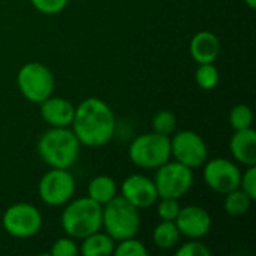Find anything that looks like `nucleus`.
<instances>
[{
	"mask_svg": "<svg viewBox=\"0 0 256 256\" xmlns=\"http://www.w3.org/2000/svg\"><path fill=\"white\" fill-rule=\"evenodd\" d=\"M70 128L81 146L102 147L114 136L116 116L105 100L87 98L75 106Z\"/></svg>",
	"mask_w": 256,
	"mask_h": 256,
	"instance_id": "f257e3e1",
	"label": "nucleus"
},
{
	"mask_svg": "<svg viewBox=\"0 0 256 256\" xmlns=\"http://www.w3.org/2000/svg\"><path fill=\"white\" fill-rule=\"evenodd\" d=\"M81 142L69 128H50L38 141V154L50 168L69 170L80 158Z\"/></svg>",
	"mask_w": 256,
	"mask_h": 256,
	"instance_id": "f03ea898",
	"label": "nucleus"
},
{
	"mask_svg": "<svg viewBox=\"0 0 256 256\" xmlns=\"http://www.w3.org/2000/svg\"><path fill=\"white\" fill-rule=\"evenodd\" d=\"M60 224L66 236L82 240L102 228V206L88 196L70 200L64 204Z\"/></svg>",
	"mask_w": 256,
	"mask_h": 256,
	"instance_id": "7ed1b4c3",
	"label": "nucleus"
},
{
	"mask_svg": "<svg viewBox=\"0 0 256 256\" xmlns=\"http://www.w3.org/2000/svg\"><path fill=\"white\" fill-rule=\"evenodd\" d=\"M140 210L122 195H117L110 202L102 206V228L114 242L135 237L140 231Z\"/></svg>",
	"mask_w": 256,
	"mask_h": 256,
	"instance_id": "20e7f679",
	"label": "nucleus"
},
{
	"mask_svg": "<svg viewBox=\"0 0 256 256\" xmlns=\"http://www.w3.org/2000/svg\"><path fill=\"white\" fill-rule=\"evenodd\" d=\"M129 159L138 168L158 170L171 159L170 136L156 132L136 136L129 146Z\"/></svg>",
	"mask_w": 256,
	"mask_h": 256,
	"instance_id": "39448f33",
	"label": "nucleus"
},
{
	"mask_svg": "<svg viewBox=\"0 0 256 256\" xmlns=\"http://www.w3.org/2000/svg\"><path fill=\"white\" fill-rule=\"evenodd\" d=\"M16 86L28 102L40 104L52 94L56 81L48 66L39 62H30L20 68Z\"/></svg>",
	"mask_w": 256,
	"mask_h": 256,
	"instance_id": "423d86ee",
	"label": "nucleus"
},
{
	"mask_svg": "<svg viewBox=\"0 0 256 256\" xmlns=\"http://www.w3.org/2000/svg\"><path fill=\"white\" fill-rule=\"evenodd\" d=\"M153 182L159 198L180 200L190 190L194 184V172L189 166L170 159L156 170Z\"/></svg>",
	"mask_w": 256,
	"mask_h": 256,
	"instance_id": "0eeeda50",
	"label": "nucleus"
},
{
	"mask_svg": "<svg viewBox=\"0 0 256 256\" xmlns=\"http://www.w3.org/2000/svg\"><path fill=\"white\" fill-rule=\"evenodd\" d=\"M42 222L39 208L28 202H16L9 206L2 218L4 231L15 238L34 237L40 231Z\"/></svg>",
	"mask_w": 256,
	"mask_h": 256,
	"instance_id": "6e6552de",
	"label": "nucleus"
},
{
	"mask_svg": "<svg viewBox=\"0 0 256 256\" xmlns=\"http://www.w3.org/2000/svg\"><path fill=\"white\" fill-rule=\"evenodd\" d=\"M75 188V177L69 172V170L51 168L40 177L38 194L46 206L62 207L74 198Z\"/></svg>",
	"mask_w": 256,
	"mask_h": 256,
	"instance_id": "1a4fd4ad",
	"label": "nucleus"
},
{
	"mask_svg": "<svg viewBox=\"0 0 256 256\" xmlns=\"http://www.w3.org/2000/svg\"><path fill=\"white\" fill-rule=\"evenodd\" d=\"M171 158L189 166L190 170L200 168L208 159V147L204 138L194 130H180L170 136Z\"/></svg>",
	"mask_w": 256,
	"mask_h": 256,
	"instance_id": "9d476101",
	"label": "nucleus"
},
{
	"mask_svg": "<svg viewBox=\"0 0 256 256\" xmlns=\"http://www.w3.org/2000/svg\"><path fill=\"white\" fill-rule=\"evenodd\" d=\"M242 171L236 162L226 158H214L206 160L202 178L206 184L216 194L225 195L240 186Z\"/></svg>",
	"mask_w": 256,
	"mask_h": 256,
	"instance_id": "9b49d317",
	"label": "nucleus"
},
{
	"mask_svg": "<svg viewBox=\"0 0 256 256\" xmlns=\"http://www.w3.org/2000/svg\"><path fill=\"white\" fill-rule=\"evenodd\" d=\"M120 192L122 196L138 210L154 206L159 198L153 178L144 174H132L126 177L120 186Z\"/></svg>",
	"mask_w": 256,
	"mask_h": 256,
	"instance_id": "f8f14e48",
	"label": "nucleus"
},
{
	"mask_svg": "<svg viewBox=\"0 0 256 256\" xmlns=\"http://www.w3.org/2000/svg\"><path fill=\"white\" fill-rule=\"evenodd\" d=\"M174 222L180 234L189 240H201L210 232L213 225L210 213L200 206H188L180 208Z\"/></svg>",
	"mask_w": 256,
	"mask_h": 256,
	"instance_id": "ddd939ff",
	"label": "nucleus"
},
{
	"mask_svg": "<svg viewBox=\"0 0 256 256\" xmlns=\"http://www.w3.org/2000/svg\"><path fill=\"white\" fill-rule=\"evenodd\" d=\"M40 105V116L50 128H69L75 116V105L58 96H50Z\"/></svg>",
	"mask_w": 256,
	"mask_h": 256,
	"instance_id": "4468645a",
	"label": "nucleus"
},
{
	"mask_svg": "<svg viewBox=\"0 0 256 256\" xmlns=\"http://www.w3.org/2000/svg\"><path fill=\"white\" fill-rule=\"evenodd\" d=\"M189 52L198 64L214 63L220 54V40L214 33L208 30H201L190 39Z\"/></svg>",
	"mask_w": 256,
	"mask_h": 256,
	"instance_id": "2eb2a0df",
	"label": "nucleus"
},
{
	"mask_svg": "<svg viewBox=\"0 0 256 256\" xmlns=\"http://www.w3.org/2000/svg\"><path fill=\"white\" fill-rule=\"evenodd\" d=\"M230 150L232 158L244 166L256 165V132L249 129L236 130L230 140Z\"/></svg>",
	"mask_w": 256,
	"mask_h": 256,
	"instance_id": "dca6fc26",
	"label": "nucleus"
},
{
	"mask_svg": "<svg viewBox=\"0 0 256 256\" xmlns=\"http://www.w3.org/2000/svg\"><path fill=\"white\" fill-rule=\"evenodd\" d=\"M116 242L106 234L96 231L82 238L80 246V254L82 256H110L112 255Z\"/></svg>",
	"mask_w": 256,
	"mask_h": 256,
	"instance_id": "f3484780",
	"label": "nucleus"
},
{
	"mask_svg": "<svg viewBox=\"0 0 256 256\" xmlns=\"http://www.w3.org/2000/svg\"><path fill=\"white\" fill-rule=\"evenodd\" d=\"M118 194L117 183L110 176H96L87 188V196L98 202L99 206H105Z\"/></svg>",
	"mask_w": 256,
	"mask_h": 256,
	"instance_id": "a211bd4d",
	"label": "nucleus"
},
{
	"mask_svg": "<svg viewBox=\"0 0 256 256\" xmlns=\"http://www.w3.org/2000/svg\"><path fill=\"white\" fill-rule=\"evenodd\" d=\"M180 231L174 220H160L153 230V243L156 248L168 250L178 244L180 242Z\"/></svg>",
	"mask_w": 256,
	"mask_h": 256,
	"instance_id": "6ab92c4d",
	"label": "nucleus"
},
{
	"mask_svg": "<svg viewBox=\"0 0 256 256\" xmlns=\"http://www.w3.org/2000/svg\"><path fill=\"white\" fill-rule=\"evenodd\" d=\"M252 202H254V200L246 192H243L240 188H237V189L225 194L224 208L228 216L238 218L249 212V208L252 207Z\"/></svg>",
	"mask_w": 256,
	"mask_h": 256,
	"instance_id": "aec40b11",
	"label": "nucleus"
},
{
	"mask_svg": "<svg viewBox=\"0 0 256 256\" xmlns=\"http://www.w3.org/2000/svg\"><path fill=\"white\" fill-rule=\"evenodd\" d=\"M220 75L219 69L213 63H202L196 68L195 81L200 88L202 90H213L219 84Z\"/></svg>",
	"mask_w": 256,
	"mask_h": 256,
	"instance_id": "412c9836",
	"label": "nucleus"
},
{
	"mask_svg": "<svg viewBox=\"0 0 256 256\" xmlns=\"http://www.w3.org/2000/svg\"><path fill=\"white\" fill-rule=\"evenodd\" d=\"M230 124L234 130H242V129H249L254 124V112L250 106L244 104L236 105L230 111Z\"/></svg>",
	"mask_w": 256,
	"mask_h": 256,
	"instance_id": "4be33fe9",
	"label": "nucleus"
},
{
	"mask_svg": "<svg viewBox=\"0 0 256 256\" xmlns=\"http://www.w3.org/2000/svg\"><path fill=\"white\" fill-rule=\"evenodd\" d=\"M152 128H153V132H156V134L171 136L176 132L177 118H176L174 112H171L168 110H162L154 114V117L152 120Z\"/></svg>",
	"mask_w": 256,
	"mask_h": 256,
	"instance_id": "5701e85b",
	"label": "nucleus"
},
{
	"mask_svg": "<svg viewBox=\"0 0 256 256\" xmlns=\"http://www.w3.org/2000/svg\"><path fill=\"white\" fill-rule=\"evenodd\" d=\"M112 254L116 256H146L148 254V250L141 240L130 237V238H124V240L118 242V244H116Z\"/></svg>",
	"mask_w": 256,
	"mask_h": 256,
	"instance_id": "b1692460",
	"label": "nucleus"
},
{
	"mask_svg": "<svg viewBox=\"0 0 256 256\" xmlns=\"http://www.w3.org/2000/svg\"><path fill=\"white\" fill-rule=\"evenodd\" d=\"M180 208L178 200L174 198H158L156 201V213L160 220H176Z\"/></svg>",
	"mask_w": 256,
	"mask_h": 256,
	"instance_id": "393cba45",
	"label": "nucleus"
},
{
	"mask_svg": "<svg viewBox=\"0 0 256 256\" xmlns=\"http://www.w3.org/2000/svg\"><path fill=\"white\" fill-rule=\"evenodd\" d=\"M80 254V248L75 242V238L66 236L57 238L50 250V255L52 256H76Z\"/></svg>",
	"mask_w": 256,
	"mask_h": 256,
	"instance_id": "a878e982",
	"label": "nucleus"
},
{
	"mask_svg": "<svg viewBox=\"0 0 256 256\" xmlns=\"http://www.w3.org/2000/svg\"><path fill=\"white\" fill-rule=\"evenodd\" d=\"M177 256H212V250L200 240H189L176 250Z\"/></svg>",
	"mask_w": 256,
	"mask_h": 256,
	"instance_id": "bb28decb",
	"label": "nucleus"
},
{
	"mask_svg": "<svg viewBox=\"0 0 256 256\" xmlns=\"http://www.w3.org/2000/svg\"><path fill=\"white\" fill-rule=\"evenodd\" d=\"M33 8L45 15L60 14L69 3V0H30Z\"/></svg>",
	"mask_w": 256,
	"mask_h": 256,
	"instance_id": "cd10ccee",
	"label": "nucleus"
},
{
	"mask_svg": "<svg viewBox=\"0 0 256 256\" xmlns=\"http://www.w3.org/2000/svg\"><path fill=\"white\" fill-rule=\"evenodd\" d=\"M243 192H246L254 201L256 200V165L248 166L240 177V186Z\"/></svg>",
	"mask_w": 256,
	"mask_h": 256,
	"instance_id": "c85d7f7f",
	"label": "nucleus"
},
{
	"mask_svg": "<svg viewBox=\"0 0 256 256\" xmlns=\"http://www.w3.org/2000/svg\"><path fill=\"white\" fill-rule=\"evenodd\" d=\"M246 2V4L250 8V9H255L256 8V0H244Z\"/></svg>",
	"mask_w": 256,
	"mask_h": 256,
	"instance_id": "c756f323",
	"label": "nucleus"
}]
</instances>
